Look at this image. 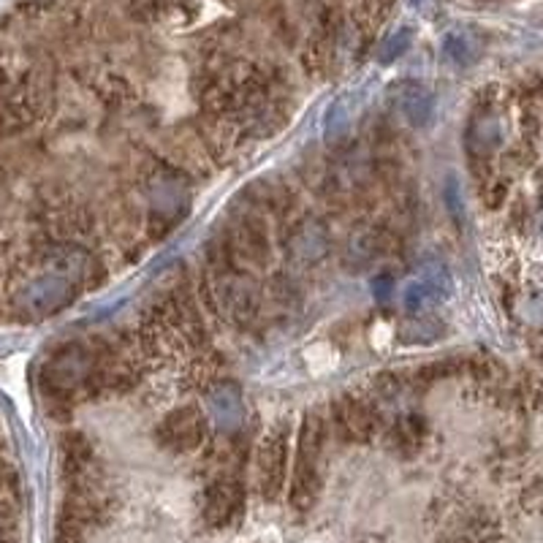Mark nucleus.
Wrapping results in <instances>:
<instances>
[{
    "label": "nucleus",
    "mask_w": 543,
    "mask_h": 543,
    "mask_svg": "<svg viewBox=\"0 0 543 543\" xmlns=\"http://www.w3.org/2000/svg\"><path fill=\"white\" fill-rule=\"evenodd\" d=\"M324 448V419L318 413H308L299 427V445H297V462L291 475V506L297 511L313 508L321 492V475H318V456Z\"/></svg>",
    "instance_id": "obj_1"
},
{
    "label": "nucleus",
    "mask_w": 543,
    "mask_h": 543,
    "mask_svg": "<svg viewBox=\"0 0 543 543\" xmlns=\"http://www.w3.org/2000/svg\"><path fill=\"white\" fill-rule=\"evenodd\" d=\"M256 478H258V489L264 500L275 503L283 495L286 478H288V430L286 427H275L264 434L256 451Z\"/></svg>",
    "instance_id": "obj_2"
},
{
    "label": "nucleus",
    "mask_w": 543,
    "mask_h": 543,
    "mask_svg": "<svg viewBox=\"0 0 543 543\" xmlns=\"http://www.w3.org/2000/svg\"><path fill=\"white\" fill-rule=\"evenodd\" d=\"M245 511V489L236 478H217L204 495V519L210 527H228Z\"/></svg>",
    "instance_id": "obj_3"
},
{
    "label": "nucleus",
    "mask_w": 543,
    "mask_h": 543,
    "mask_svg": "<svg viewBox=\"0 0 543 543\" xmlns=\"http://www.w3.org/2000/svg\"><path fill=\"white\" fill-rule=\"evenodd\" d=\"M161 443L172 451H191L202 443L204 437V416L196 411V408H180V411H172L163 424H161Z\"/></svg>",
    "instance_id": "obj_4"
},
{
    "label": "nucleus",
    "mask_w": 543,
    "mask_h": 543,
    "mask_svg": "<svg viewBox=\"0 0 543 543\" xmlns=\"http://www.w3.org/2000/svg\"><path fill=\"white\" fill-rule=\"evenodd\" d=\"M334 419H337L339 434L348 440H367L372 433V419H370L367 408L356 400H342L334 408Z\"/></svg>",
    "instance_id": "obj_5"
},
{
    "label": "nucleus",
    "mask_w": 543,
    "mask_h": 543,
    "mask_svg": "<svg viewBox=\"0 0 543 543\" xmlns=\"http://www.w3.org/2000/svg\"><path fill=\"white\" fill-rule=\"evenodd\" d=\"M5 443L0 437V543L8 541V533H11V514H14V492H16V478H14V470L3 454Z\"/></svg>",
    "instance_id": "obj_6"
},
{
    "label": "nucleus",
    "mask_w": 543,
    "mask_h": 543,
    "mask_svg": "<svg viewBox=\"0 0 543 543\" xmlns=\"http://www.w3.org/2000/svg\"><path fill=\"white\" fill-rule=\"evenodd\" d=\"M533 269H536V277L543 283V253L536 258V261H533Z\"/></svg>",
    "instance_id": "obj_7"
}]
</instances>
